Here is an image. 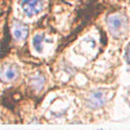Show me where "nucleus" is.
I'll use <instances>...</instances> for the list:
<instances>
[{
  "instance_id": "nucleus-1",
  "label": "nucleus",
  "mask_w": 130,
  "mask_h": 130,
  "mask_svg": "<svg viewBox=\"0 0 130 130\" xmlns=\"http://www.w3.org/2000/svg\"><path fill=\"white\" fill-rule=\"evenodd\" d=\"M19 3L23 12L28 16L39 14L43 8L42 0H20Z\"/></svg>"
},
{
  "instance_id": "nucleus-2",
  "label": "nucleus",
  "mask_w": 130,
  "mask_h": 130,
  "mask_svg": "<svg viewBox=\"0 0 130 130\" xmlns=\"http://www.w3.org/2000/svg\"><path fill=\"white\" fill-rule=\"evenodd\" d=\"M106 103L105 93L102 90L92 91L87 98V106L91 109H98Z\"/></svg>"
},
{
  "instance_id": "nucleus-3",
  "label": "nucleus",
  "mask_w": 130,
  "mask_h": 130,
  "mask_svg": "<svg viewBox=\"0 0 130 130\" xmlns=\"http://www.w3.org/2000/svg\"><path fill=\"white\" fill-rule=\"evenodd\" d=\"M18 75V69L14 65H6L0 68V80L3 82L11 81Z\"/></svg>"
},
{
  "instance_id": "nucleus-4",
  "label": "nucleus",
  "mask_w": 130,
  "mask_h": 130,
  "mask_svg": "<svg viewBox=\"0 0 130 130\" xmlns=\"http://www.w3.org/2000/svg\"><path fill=\"white\" fill-rule=\"evenodd\" d=\"M124 23H125L124 18L120 15H112L108 18V25L111 31H113V34L119 31L124 25Z\"/></svg>"
},
{
  "instance_id": "nucleus-5",
  "label": "nucleus",
  "mask_w": 130,
  "mask_h": 130,
  "mask_svg": "<svg viewBox=\"0 0 130 130\" xmlns=\"http://www.w3.org/2000/svg\"><path fill=\"white\" fill-rule=\"evenodd\" d=\"M28 32V28L26 25L22 24V23H15L13 26V36L15 38V40L17 41H22L26 38Z\"/></svg>"
},
{
  "instance_id": "nucleus-6",
  "label": "nucleus",
  "mask_w": 130,
  "mask_h": 130,
  "mask_svg": "<svg viewBox=\"0 0 130 130\" xmlns=\"http://www.w3.org/2000/svg\"><path fill=\"white\" fill-rule=\"evenodd\" d=\"M44 41H45V36L44 34H37L34 36L32 38V41H31V44H32V47L34 49L41 53L44 49Z\"/></svg>"
},
{
  "instance_id": "nucleus-7",
  "label": "nucleus",
  "mask_w": 130,
  "mask_h": 130,
  "mask_svg": "<svg viewBox=\"0 0 130 130\" xmlns=\"http://www.w3.org/2000/svg\"><path fill=\"white\" fill-rule=\"evenodd\" d=\"M44 83H45V78L42 75L35 76L31 80V86L37 90H41L44 87Z\"/></svg>"
},
{
  "instance_id": "nucleus-8",
  "label": "nucleus",
  "mask_w": 130,
  "mask_h": 130,
  "mask_svg": "<svg viewBox=\"0 0 130 130\" xmlns=\"http://www.w3.org/2000/svg\"><path fill=\"white\" fill-rule=\"evenodd\" d=\"M127 59H128V62L130 63V45H129L128 50H127Z\"/></svg>"
},
{
  "instance_id": "nucleus-9",
  "label": "nucleus",
  "mask_w": 130,
  "mask_h": 130,
  "mask_svg": "<svg viewBox=\"0 0 130 130\" xmlns=\"http://www.w3.org/2000/svg\"><path fill=\"white\" fill-rule=\"evenodd\" d=\"M98 130H103V129H98Z\"/></svg>"
}]
</instances>
